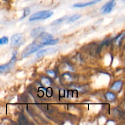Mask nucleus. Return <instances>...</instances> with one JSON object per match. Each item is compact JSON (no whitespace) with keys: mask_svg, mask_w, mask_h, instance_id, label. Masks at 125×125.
<instances>
[{"mask_svg":"<svg viewBox=\"0 0 125 125\" xmlns=\"http://www.w3.org/2000/svg\"><path fill=\"white\" fill-rule=\"evenodd\" d=\"M43 47L42 45H40L39 43L36 42H34L32 43L29 44L28 46H27L24 50L21 53V57H26L27 56H29L31 54L34 53V52H36V51H39L40 49H41Z\"/></svg>","mask_w":125,"mask_h":125,"instance_id":"nucleus-1","label":"nucleus"},{"mask_svg":"<svg viewBox=\"0 0 125 125\" xmlns=\"http://www.w3.org/2000/svg\"><path fill=\"white\" fill-rule=\"evenodd\" d=\"M42 82L43 84L45 85H49L50 84V81L48 78H43L42 80Z\"/></svg>","mask_w":125,"mask_h":125,"instance_id":"nucleus-14","label":"nucleus"},{"mask_svg":"<svg viewBox=\"0 0 125 125\" xmlns=\"http://www.w3.org/2000/svg\"><path fill=\"white\" fill-rule=\"evenodd\" d=\"M59 42V39H50V40H45V41L41 43V45H42L43 46H45V45H54L55 44Z\"/></svg>","mask_w":125,"mask_h":125,"instance_id":"nucleus-9","label":"nucleus"},{"mask_svg":"<svg viewBox=\"0 0 125 125\" xmlns=\"http://www.w3.org/2000/svg\"><path fill=\"white\" fill-rule=\"evenodd\" d=\"M112 1H115V0H112Z\"/></svg>","mask_w":125,"mask_h":125,"instance_id":"nucleus-18","label":"nucleus"},{"mask_svg":"<svg viewBox=\"0 0 125 125\" xmlns=\"http://www.w3.org/2000/svg\"><path fill=\"white\" fill-rule=\"evenodd\" d=\"M102 0H93L92 1H89V2H83V3H76L74 4L73 5L74 7H77V8H81V7H87V6H92V5H94L95 4L98 3V2H100Z\"/></svg>","mask_w":125,"mask_h":125,"instance_id":"nucleus-6","label":"nucleus"},{"mask_svg":"<svg viewBox=\"0 0 125 125\" xmlns=\"http://www.w3.org/2000/svg\"><path fill=\"white\" fill-rule=\"evenodd\" d=\"M106 96L109 101H113V100H114L115 99V94H114L113 93H107L106 95Z\"/></svg>","mask_w":125,"mask_h":125,"instance_id":"nucleus-12","label":"nucleus"},{"mask_svg":"<svg viewBox=\"0 0 125 125\" xmlns=\"http://www.w3.org/2000/svg\"><path fill=\"white\" fill-rule=\"evenodd\" d=\"M123 1H124V0H123Z\"/></svg>","mask_w":125,"mask_h":125,"instance_id":"nucleus-19","label":"nucleus"},{"mask_svg":"<svg viewBox=\"0 0 125 125\" xmlns=\"http://www.w3.org/2000/svg\"><path fill=\"white\" fill-rule=\"evenodd\" d=\"M56 50L54 48L45 49V50H43L38 52L37 54V56L38 57H43L44 56H46V54H51L53 52H56Z\"/></svg>","mask_w":125,"mask_h":125,"instance_id":"nucleus-7","label":"nucleus"},{"mask_svg":"<svg viewBox=\"0 0 125 125\" xmlns=\"http://www.w3.org/2000/svg\"><path fill=\"white\" fill-rule=\"evenodd\" d=\"M64 20V18H59V19H58L57 20L53 22V24H59V23H62V21Z\"/></svg>","mask_w":125,"mask_h":125,"instance_id":"nucleus-15","label":"nucleus"},{"mask_svg":"<svg viewBox=\"0 0 125 125\" xmlns=\"http://www.w3.org/2000/svg\"><path fill=\"white\" fill-rule=\"evenodd\" d=\"M52 15H53V12L51 10H49L40 11V12H37L32 15L29 18V21H32L47 19V18L51 17Z\"/></svg>","mask_w":125,"mask_h":125,"instance_id":"nucleus-2","label":"nucleus"},{"mask_svg":"<svg viewBox=\"0 0 125 125\" xmlns=\"http://www.w3.org/2000/svg\"><path fill=\"white\" fill-rule=\"evenodd\" d=\"M115 5V1H112L111 0L109 2H107L106 4L104 5L101 8V10H102V12L103 13H110V12L112 11V10L113 9Z\"/></svg>","mask_w":125,"mask_h":125,"instance_id":"nucleus-5","label":"nucleus"},{"mask_svg":"<svg viewBox=\"0 0 125 125\" xmlns=\"http://www.w3.org/2000/svg\"><path fill=\"white\" fill-rule=\"evenodd\" d=\"M81 17V15L78 14V13H77V14H74L69 18L68 21L69 22V23H72V22L76 21V20H79Z\"/></svg>","mask_w":125,"mask_h":125,"instance_id":"nucleus-11","label":"nucleus"},{"mask_svg":"<svg viewBox=\"0 0 125 125\" xmlns=\"http://www.w3.org/2000/svg\"><path fill=\"white\" fill-rule=\"evenodd\" d=\"M9 42V39L7 37L3 36L2 37L0 38V45H6Z\"/></svg>","mask_w":125,"mask_h":125,"instance_id":"nucleus-13","label":"nucleus"},{"mask_svg":"<svg viewBox=\"0 0 125 125\" xmlns=\"http://www.w3.org/2000/svg\"><path fill=\"white\" fill-rule=\"evenodd\" d=\"M25 39V35L23 33L15 34L11 38L10 46L12 47H19L24 43Z\"/></svg>","mask_w":125,"mask_h":125,"instance_id":"nucleus-3","label":"nucleus"},{"mask_svg":"<svg viewBox=\"0 0 125 125\" xmlns=\"http://www.w3.org/2000/svg\"><path fill=\"white\" fill-rule=\"evenodd\" d=\"M122 84H123V83H122L121 81H118L115 82V83L113 84V85L112 86L111 89H112V90H115V91H118V90H120V89H121V87H122Z\"/></svg>","mask_w":125,"mask_h":125,"instance_id":"nucleus-10","label":"nucleus"},{"mask_svg":"<svg viewBox=\"0 0 125 125\" xmlns=\"http://www.w3.org/2000/svg\"><path fill=\"white\" fill-rule=\"evenodd\" d=\"M15 61V56H13V57H12L11 61L9 63L0 65V73H5V72H9L10 70H11V68L13 67V64H14Z\"/></svg>","mask_w":125,"mask_h":125,"instance_id":"nucleus-4","label":"nucleus"},{"mask_svg":"<svg viewBox=\"0 0 125 125\" xmlns=\"http://www.w3.org/2000/svg\"><path fill=\"white\" fill-rule=\"evenodd\" d=\"M46 73H47L48 74H49V75L51 76L54 77L55 76V73H54V72H53V71H48Z\"/></svg>","mask_w":125,"mask_h":125,"instance_id":"nucleus-17","label":"nucleus"},{"mask_svg":"<svg viewBox=\"0 0 125 125\" xmlns=\"http://www.w3.org/2000/svg\"><path fill=\"white\" fill-rule=\"evenodd\" d=\"M45 31V28H43V27H39V28H37L34 29L33 30L31 31V35L32 37L35 38L38 36L40 34H41L42 32H43Z\"/></svg>","mask_w":125,"mask_h":125,"instance_id":"nucleus-8","label":"nucleus"},{"mask_svg":"<svg viewBox=\"0 0 125 125\" xmlns=\"http://www.w3.org/2000/svg\"><path fill=\"white\" fill-rule=\"evenodd\" d=\"M29 12H30V10H29V9H28H28H26L24 10V15L23 16V17H22V18H24V17H26V16L28 15V14H29Z\"/></svg>","mask_w":125,"mask_h":125,"instance_id":"nucleus-16","label":"nucleus"}]
</instances>
